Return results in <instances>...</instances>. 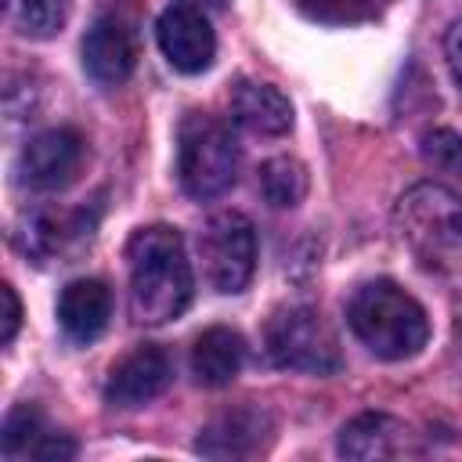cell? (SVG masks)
Segmentation results:
<instances>
[{"instance_id":"1","label":"cell","mask_w":462,"mask_h":462,"mask_svg":"<svg viewBox=\"0 0 462 462\" xmlns=\"http://www.w3.org/2000/svg\"><path fill=\"white\" fill-rule=\"evenodd\" d=\"M130 314L141 325H166L191 303V263L177 227L152 224L126 242Z\"/></svg>"},{"instance_id":"2","label":"cell","mask_w":462,"mask_h":462,"mask_svg":"<svg viewBox=\"0 0 462 462\" xmlns=\"http://www.w3.org/2000/svg\"><path fill=\"white\" fill-rule=\"evenodd\" d=\"M346 321L354 336L383 361L415 357L430 339V321L422 303L390 278L361 285L346 303Z\"/></svg>"},{"instance_id":"3","label":"cell","mask_w":462,"mask_h":462,"mask_svg":"<svg viewBox=\"0 0 462 462\" xmlns=\"http://www.w3.org/2000/svg\"><path fill=\"white\" fill-rule=\"evenodd\" d=\"M177 177L199 202L224 195L238 177V141L231 130L206 116L188 112L177 126Z\"/></svg>"},{"instance_id":"4","label":"cell","mask_w":462,"mask_h":462,"mask_svg":"<svg viewBox=\"0 0 462 462\" xmlns=\"http://www.w3.org/2000/svg\"><path fill=\"white\" fill-rule=\"evenodd\" d=\"M397 231L422 263L455 260L462 253V199L444 184H415L397 199Z\"/></svg>"},{"instance_id":"5","label":"cell","mask_w":462,"mask_h":462,"mask_svg":"<svg viewBox=\"0 0 462 462\" xmlns=\"http://www.w3.org/2000/svg\"><path fill=\"white\" fill-rule=\"evenodd\" d=\"M267 354L278 368L328 375L343 365L339 339L314 307H282L267 321Z\"/></svg>"},{"instance_id":"6","label":"cell","mask_w":462,"mask_h":462,"mask_svg":"<svg viewBox=\"0 0 462 462\" xmlns=\"http://www.w3.org/2000/svg\"><path fill=\"white\" fill-rule=\"evenodd\" d=\"M199 253L206 282L217 292H242L256 267V231L249 217L235 209L213 213L199 235Z\"/></svg>"},{"instance_id":"7","label":"cell","mask_w":462,"mask_h":462,"mask_svg":"<svg viewBox=\"0 0 462 462\" xmlns=\"http://www.w3.org/2000/svg\"><path fill=\"white\" fill-rule=\"evenodd\" d=\"M83 152H87V144L72 126L43 130L18 152V162H14L18 184H25L32 191H58L76 177Z\"/></svg>"},{"instance_id":"8","label":"cell","mask_w":462,"mask_h":462,"mask_svg":"<svg viewBox=\"0 0 462 462\" xmlns=\"http://www.w3.org/2000/svg\"><path fill=\"white\" fill-rule=\"evenodd\" d=\"M155 40H159L162 58L184 76L206 72L213 65L217 36H213V25H209L206 11H195L188 4L166 7L155 22Z\"/></svg>"},{"instance_id":"9","label":"cell","mask_w":462,"mask_h":462,"mask_svg":"<svg viewBox=\"0 0 462 462\" xmlns=\"http://www.w3.org/2000/svg\"><path fill=\"white\" fill-rule=\"evenodd\" d=\"M170 383H173V365L166 350L141 343L112 365L108 383H105V401L112 408H141L155 401Z\"/></svg>"},{"instance_id":"10","label":"cell","mask_w":462,"mask_h":462,"mask_svg":"<svg viewBox=\"0 0 462 462\" xmlns=\"http://www.w3.org/2000/svg\"><path fill=\"white\" fill-rule=\"evenodd\" d=\"M137 65V43L123 18L105 14L83 36V69L101 87H119Z\"/></svg>"},{"instance_id":"11","label":"cell","mask_w":462,"mask_h":462,"mask_svg":"<svg viewBox=\"0 0 462 462\" xmlns=\"http://www.w3.org/2000/svg\"><path fill=\"white\" fill-rule=\"evenodd\" d=\"M271 437V419L263 408H253V404H242V408H231L224 415H217L195 440V451L199 455H209V458H245V455H256Z\"/></svg>"},{"instance_id":"12","label":"cell","mask_w":462,"mask_h":462,"mask_svg":"<svg viewBox=\"0 0 462 462\" xmlns=\"http://www.w3.org/2000/svg\"><path fill=\"white\" fill-rule=\"evenodd\" d=\"M112 314L108 285L97 278H76L58 296V325L72 343H90L105 332Z\"/></svg>"},{"instance_id":"13","label":"cell","mask_w":462,"mask_h":462,"mask_svg":"<svg viewBox=\"0 0 462 462\" xmlns=\"http://www.w3.org/2000/svg\"><path fill=\"white\" fill-rule=\"evenodd\" d=\"M339 455L354 462H372V458H397L408 451V426L397 422L393 415L383 411H365L350 419L339 430Z\"/></svg>"},{"instance_id":"14","label":"cell","mask_w":462,"mask_h":462,"mask_svg":"<svg viewBox=\"0 0 462 462\" xmlns=\"http://www.w3.org/2000/svg\"><path fill=\"white\" fill-rule=\"evenodd\" d=\"M231 116L238 126H245L249 134H260V137H278V134H289V126H292L289 97L278 87L256 83V79H242L231 90Z\"/></svg>"},{"instance_id":"15","label":"cell","mask_w":462,"mask_h":462,"mask_svg":"<svg viewBox=\"0 0 462 462\" xmlns=\"http://www.w3.org/2000/svg\"><path fill=\"white\" fill-rule=\"evenodd\" d=\"M245 365V339L227 325L206 328L191 346V375L202 386H227Z\"/></svg>"},{"instance_id":"16","label":"cell","mask_w":462,"mask_h":462,"mask_svg":"<svg viewBox=\"0 0 462 462\" xmlns=\"http://www.w3.org/2000/svg\"><path fill=\"white\" fill-rule=\"evenodd\" d=\"M260 195L274 206V209H292L303 202L307 195V170L303 162L289 159V155H278V159H267L260 166Z\"/></svg>"},{"instance_id":"17","label":"cell","mask_w":462,"mask_h":462,"mask_svg":"<svg viewBox=\"0 0 462 462\" xmlns=\"http://www.w3.org/2000/svg\"><path fill=\"white\" fill-rule=\"evenodd\" d=\"M47 437H51V430H47L43 415L32 404H22L4 419V437L0 440H4L7 458H36L40 462V451H43Z\"/></svg>"},{"instance_id":"18","label":"cell","mask_w":462,"mask_h":462,"mask_svg":"<svg viewBox=\"0 0 462 462\" xmlns=\"http://www.w3.org/2000/svg\"><path fill=\"white\" fill-rule=\"evenodd\" d=\"M69 235H83L79 217H72V213H32L25 231H22V245H25V253L43 260L51 253H61Z\"/></svg>"},{"instance_id":"19","label":"cell","mask_w":462,"mask_h":462,"mask_svg":"<svg viewBox=\"0 0 462 462\" xmlns=\"http://www.w3.org/2000/svg\"><path fill=\"white\" fill-rule=\"evenodd\" d=\"M69 0H18V11H14V22H18V32L22 36H32V40H51L65 29L69 22Z\"/></svg>"},{"instance_id":"20","label":"cell","mask_w":462,"mask_h":462,"mask_svg":"<svg viewBox=\"0 0 462 462\" xmlns=\"http://www.w3.org/2000/svg\"><path fill=\"white\" fill-rule=\"evenodd\" d=\"M419 152L426 159V166L440 170V173H462V137L448 126H433L419 137Z\"/></svg>"},{"instance_id":"21","label":"cell","mask_w":462,"mask_h":462,"mask_svg":"<svg viewBox=\"0 0 462 462\" xmlns=\"http://www.w3.org/2000/svg\"><path fill=\"white\" fill-rule=\"evenodd\" d=\"M444 54H448V69L455 76V83L462 87V18L448 29V40H444Z\"/></svg>"},{"instance_id":"22","label":"cell","mask_w":462,"mask_h":462,"mask_svg":"<svg viewBox=\"0 0 462 462\" xmlns=\"http://www.w3.org/2000/svg\"><path fill=\"white\" fill-rule=\"evenodd\" d=\"M0 296H4V346L14 339V332H18V321H22V303H18V296H14V289L11 285H4L0 289Z\"/></svg>"},{"instance_id":"23","label":"cell","mask_w":462,"mask_h":462,"mask_svg":"<svg viewBox=\"0 0 462 462\" xmlns=\"http://www.w3.org/2000/svg\"><path fill=\"white\" fill-rule=\"evenodd\" d=\"M177 4H188V7H195V11H206V14H209V11H220L227 0H177Z\"/></svg>"}]
</instances>
